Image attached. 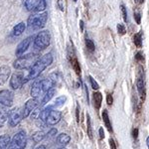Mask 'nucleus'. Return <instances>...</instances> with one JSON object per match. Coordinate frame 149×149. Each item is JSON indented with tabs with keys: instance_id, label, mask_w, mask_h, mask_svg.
<instances>
[{
	"instance_id": "obj_1",
	"label": "nucleus",
	"mask_w": 149,
	"mask_h": 149,
	"mask_svg": "<svg viewBox=\"0 0 149 149\" xmlns=\"http://www.w3.org/2000/svg\"><path fill=\"white\" fill-rule=\"evenodd\" d=\"M53 61H54V58H53V55L51 53H48V54H45L42 57H40L36 61V63L29 69V73L25 78L26 83L31 80L37 79L40 76V74L53 63Z\"/></svg>"
},
{
	"instance_id": "obj_2",
	"label": "nucleus",
	"mask_w": 149,
	"mask_h": 149,
	"mask_svg": "<svg viewBox=\"0 0 149 149\" xmlns=\"http://www.w3.org/2000/svg\"><path fill=\"white\" fill-rule=\"evenodd\" d=\"M39 58V53H29L27 55H22L15 60L13 67L16 70H28L36 63Z\"/></svg>"
},
{
	"instance_id": "obj_3",
	"label": "nucleus",
	"mask_w": 149,
	"mask_h": 149,
	"mask_svg": "<svg viewBox=\"0 0 149 149\" xmlns=\"http://www.w3.org/2000/svg\"><path fill=\"white\" fill-rule=\"evenodd\" d=\"M48 21V14L47 13H40V14H33L28 18L27 26L30 30H40L44 28Z\"/></svg>"
},
{
	"instance_id": "obj_4",
	"label": "nucleus",
	"mask_w": 149,
	"mask_h": 149,
	"mask_svg": "<svg viewBox=\"0 0 149 149\" xmlns=\"http://www.w3.org/2000/svg\"><path fill=\"white\" fill-rule=\"evenodd\" d=\"M51 42V36L48 31H40L34 38V47L38 50H45L49 47Z\"/></svg>"
},
{
	"instance_id": "obj_5",
	"label": "nucleus",
	"mask_w": 149,
	"mask_h": 149,
	"mask_svg": "<svg viewBox=\"0 0 149 149\" xmlns=\"http://www.w3.org/2000/svg\"><path fill=\"white\" fill-rule=\"evenodd\" d=\"M27 145V136H26L25 131H19L13 138L11 139L10 142V148L11 149H25Z\"/></svg>"
},
{
	"instance_id": "obj_6",
	"label": "nucleus",
	"mask_w": 149,
	"mask_h": 149,
	"mask_svg": "<svg viewBox=\"0 0 149 149\" xmlns=\"http://www.w3.org/2000/svg\"><path fill=\"white\" fill-rule=\"evenodd\" d=\"M23 118V109L21 107H16V109H12L11 111H9L8 123L11 127H15L20 123Z\"/></svg>"
},
{
	"instance_id": "obj_7",
	"label": "nucleus",
	"mask_w": 149,
	"mask_h": 149,
	"mask_svg": "<svg viewBox=\"0 0 149 149\" xmlns=\"http://www.w3.org/2000/svg\"><path fill=\"white\" fill-rule=\"evenodd\" d=\"M136 88H137L139 97L142 100H144L146 95V88H145V81H144V71L142 67L138 68L137 79H136Z\"/></svg>"
},
{
	"instance_id": "obj_8",
	"label": "nucleus",
	"mask_w": 149,
	"mask_h": 149,
	"mask_svg": "<svg viewBox=\"0 0 149 149\" xmlns=\"http://www.w3.org/2000/svg\"><path fill=\"white\" fill-rule=\"evenodd\" d=\"M25 78L26 76L24 74L23 72H15V73H13L10 78V86L13 90H19L20 88H22L24 84H26Z\"/></svg>"
},
{
	"instance_id": "obj_9",
	"label": "nucleus",
	"mask_w": 149,
	"mask_h": 149,
	"mask_svg": "<svg viewBox=\"0 0 149 149\" xmlns=\"http://www.w3.org/2000/svg\"><path fill=\"white\" fill-rule=\"evenodd\" d=\"M14 102V93L9 90L0 91V103L6 107H10Z\"/></svg>"
},
{
	"instance_id": "obj_10",
	"label": "nucleus",
	"mask_w": 149,
	"mask_h": 149,
	"mask_svg": "<svg viewBox=\"0 0 149 149\" xmlns=\"http://www.w3.org/2000/svg\"><path fill=\"white\" fill-rule=\"evenodd\" d=\"M39 107V100L38 98H30L29 100H27L23 107V117L26 118L29 115L31 114V112L34 110L36 107Z\"/></svg>"
},
{
	"instance_id": "obj_11",
	"label": "nucleus",
	"mask_w": 149,
	"mask_h": 149,
	"mask_svg": "<svg viewBox=\"0 0 149 149\" xmlns=\"http://www.w3.org/2000/svg\"><path fill=\"white\" fill-rule=\"evenodd\" d=\"M62 118V112L60 110L57 109H51V111L49 112L46 119V124L47 125H56L57 123H59L60 120Z\"/></svg>"
},
{
	"instance_id": "obj_12",
	"label": "nucleus",
	"mask_w": 149,
	"mask_h": 149,
	"mask_svg": "<svg viewBox=\"0 0 149 149\" xmlns=\"http://www.w3.org/2000/svg\"><path fill=\"white\" fill-rule=\"evenodd\" d=\"M33 39H34L33 36H29V37H27L26 39L21 41V42L19 43V45L17 46V48H16V56L20 57V56H22V55H24V53L27 51L29 46L31 45Z\"/></svg>"
},
{
	"instance_id": "obj_13",
	"label": "nucleus",
	"mask_w": 149,
	"mask_h": 149,
	"mask_svg": "<svg viewBox=\"0 0 149 149\" xmlns=\"http://www.w3.org/2000/svg\"><path fill=\"white\" fill-rule=\"evenodd\" d=\"M43 80H36L32 85V88H31V92L30 95L33 98H39L40 95L44 93L43 91V84H42Z\"/></svg>"
},
{
	"instance_id": "obj_14",
	"label": "nucleus",
	"mask_w": 149,
	"mask_h": 149,
	"mask_svg": "<svg viewBox=\"0 0 149 149\" xmlns=\"http://www.w3.org/2000/svg\"><path fill=\"white\" fill-rule=\"evenodd\" d=\"M11 74V70L8 66L0 67V86L4 85L8 81Z\"/></svg>"
},
{
	"instance_id": "obj_15",
	"label": "nucleus",
	"mask_w": 149,
	"mask_h": 149,
	"mask_svg": "<svg viewBox=\"0 0 149 149\" xmlns=\"http://www.w3.org/2000/svg\"><path fill=\"white\" fill-rule=\"evenodd\" d=\"M56 77L54 76V74H51L50 77H48L47 79H45V80L42 81V84H43V91H44L45 93L47 92V91H49L50 88H54L55 84H56Z\"/></svg>"
},
{
	"instance_id": "obj_16",
	"label": "nucleus",
	"mask_w": 149,
	"mask_h": 149,
	"mask_svg": "<svg viewBox=\"0 0 149 149\" xmlns=\"http://www.w3.org/2000/svg\"><path fill=\"white\" fill-rule=\"evenodd\" d=\"M8 115L9 111L7 107L0 103V127H3L5 125V123L8 120Z\"/></svg>"
},
{
	"instance_id": "obj_17",
	"label": "nucleus",
	"mask_w": 149,
	"mask_h": 149,
	"mask_svg": "<svg viewBox=\"0 0 149 149\" xmlns=\"http://www.w3.org/2000/svg\"><path fill=\"white\" fill-rule=\"evenodd\" d=\"M11 137L7 134L0 136V149H8L10 147Z\"/></svg>"
},
{
	"instance_id": "obj_18",
	"label": "nucleus",
	"mask_w": 149,
	"mask_h": 149,
	"mask_svg": "<svg viewBox=\"0 0 149 149\" xmlns=\"http://www.w3.org/2000/svg\"><path fill=\"white\" fill-rule=\"evenodd\" d=\"M93 103H95V109H100L102 107V95L100 92H95L93 95Z\"/></svg>"
},
{
	"instance_id": "obj_19",
	"label": "nucleus",
	"mask_w": 149,
	"mask_h": 149,
	"mask_svg": "<svg viewBox=\"0 0 149 149\" xmlns=\"http://www.w3.org/2000/svg\"><path fill=\"white\" fill-rule=\"evenodd\" d=\"M55 93H56V88H50L49 91H47L44 95V97H43V100H42V105L47 104V103L53 98V97L55 95Z\"/></svg>"
},
{
	"instance_id": "obj_20",
	"label": "nucleus",
	"mask_w": 149,
	"mask_h": 149,
	"mask_svg": "<svg viewBox=\"0 0 149 149\" xmlns=\"http://www.w3.org/2000/svg\"><path fill=\"white\" fill-rule=\"evenodd\" d=\"M70 141H71V137L67 133H61L57 137V142L62 146H66L70 143Z\"/></svg>"
},
{
	"instance_id": "obj_21",
	"label": "nucleus",
	"mask_w": 149,
	"mask_h": 149,
	"mask_svg": "<svg viewBox=\"0 0 149 149\" xmlns=\"http://www.w3.org/2000/svg\"><path fill=\"white\" fill-rule=\"evenodd\" d=\"M102 115V120H103V122H104V125L107 128V130H109V132H112L111 122H110V119H109V112H107V109H103Z\"/></svg>"
},
{
	"instance_id": "obj_22",
	"label": "nucleus",
	"mask_w": 149,
	"mask_h": 149,
	"mask_svg": "<svg viewBox=\"0 0 149 149\" xmlns=\"http://www.w3.org/2000/svg\"><path fill=\"white\" fill-rule=\"evenodd\" d=\"M26 29V24L24 22H20L18 24H16L13 28V35L14 36H20L21 34H23L24 31Z\"/></svg>"
},
{
	"instance_id": "obj_23",
	"label": "nucleus",
	"mask_w": 149,
	"mask_h": 149,
	"mask_svg": "<svg viewBox=\"0 0 149 149\" xmlns=\"http://www.w3.org/2000/svg\"><path fill=\"white\" fill-rule=\"evenodd\" d=\"M40 0H24V6L28 11H33L37 7Z\"/></svg>"
},
{
	"instance_id": "obj_24",
	"label": "nucleus",
	"mask_w": 149,
	"mask_h": 149,
	"mask_svg": "<svg viewBox=\"0 0 149 149\" xmlns=\"http://www.w3.org/2000/svg\"><path fill=\"white\" fill-rule=\"evenodd\" d=\"M45 136L46 135H45L44 132H43L42 130H39V131L34 132V133L32 134V136H31V138H32V140L34 141L35 143H39L45 138Z\"/></svg>"
},
{
	"instance_id": "obj_25",
	"label": "nucleus",
	"mask_w": 149,
	"mask_h": 149,
	"mask_svg": "<svg viewBox=\"0 0 149 149\" xmlns=\"http://www.w3.org/2000/svg\"><path fill=\"white\" fill-rule=\"evenodd\" d=\"M70 61H71V65H72V67H73L74 71L76 72V74H78V76H81V66H80V63H79L78 59H77L76 57H74L73 59H71Z\"/></svg>"
},
{
	"instance_id": "obj_26",
	"label": "nucleus",
	"mask_w": 149,
	"mask_h": 149,
	"mask_svg": "<svg viewBox=\"0 0 149 149\" xmlns=\"http://www.w3.org/2000/svg\"><path fill=\"white\" fill-rule=\"evenodd\" d=\"M133 42L137 48H142V32H138L133 36Z\"/></svg>"
},
{
	"instance_id": "obj_27",
	"label": "nucleus",
	"mask_w": 149,
	"mask_h": 149,
	"mask_svg": "<svg viewBox=\"0 0 149 149\" xmlns=\"http://www.w3.org/2000/svg\"><path fill=\"white\" fill-rule=\"evenodd\" d=\"M86 131H88V135L91 139L93 138V128H92V121H91L90 114H86Z\"/></svg>"
},
{
	"instance_id": "obj_28",
	"label": "nucleus",
	"mask_w": 149,
	"mask_h": 149,
	"mask_svg": "<svg viewBox=\"0 0 149 149\" xmlns=\"http://www.w3.org/2000/svg\"><path fill=\"white\" fill-rule=\"evenodd\" d=\"M51 109H52V107H48L43 110H41V113H40V116H39V118L41 119V120L46 122L47 116H48V114H49V112L51 111Z\"/></svg>"
},
{
	"instance_id": "obj_29",
	"label": "nucleus",
	"mask_w": 149,
	"mask_h": 149,
	"mask_svg": "<svg viewBox=\"0 0 149 149\" xmlns=\"http://www.w3.org/2000/svg\"><path fill=\"white\" fill-rule=\"evenodd\" d=\"M46 8H47V2H46V0H40V2L38 3V5L35 8L34 11L38 12V13H40V12L45 11V9H46Z\"/></svg>"
},
{
	"instance_id": "obj_30",
	"label": "nucleus",
	"mask_w": 149,
	"mask_h": 149,
	"mask_svg": "<svg viewBox=\"0 0 149 149\" xmlns=\"http://www.w3.org/2000/svg\"><path fill=\"white\" fill-rule=\"evenodd\" d=\"M86 49L90 53H93L95 51V43L93 42L92 40L90 39H86Z\"/></svg>"
},
{
	"instance_id": "obj_31",
	"label": "nucleus",
	"mask_w": 149,
	"mask_h": 149,
	"mask_svg": "<svg viewBox=\"0 0 149 149\" xmlns=\"http://www.w3.org/2000/svg\"><path fill=\"white\" fill-rule=\"evenodd\" d=\"M67 97L65 95H61V97H58L55 100V104L54 107H63L64 103L66 102Z\"/></svg>"
},
{
	"instance_id": "obj_32",
	"label": "nucleus",
	"mask_w": 149,
	"mask_h": 149,
	"mask_svg": "<svg viewBox=\"0 0 149 149\" xmlns=\"http://www.w3.org/2000/svg\"><path fill=\"white\" fill-rule=\"evenodd\" d=\"M40 113H41V109H40V107H37L32 112H31V118L35 119V120H36L37 118H39Z\"/></svg>"
},
{
	"instance_id": "obj_33",
	"label": "nucleus",
	"mask_w": 149,
	"mask_h": 149,
	"mask_svg": "<svg viewBox=\"0 0 149 149\" xmlns=\"http://www.w3.org/2000/svg\"><path fill=\"white\" fill-rule=\"evenodd\" d=\"M88 81H90L91 86H92L93 90H98V88H100V85L95 81V80L93 78L92 76H88Z\"/></svg>"
},
{
	"instance_id": "obj_34",
	"label": "nucleus",
	"mask_w": 149,
	"mask_h": 149,
	"mask_svg": "<svg viewBox=\"0 0 149 149\" xmlns=\"http://www.w3.org/2000/svg\"><path fill=\"white\" fill-rule=\"evenodd\" d=\"M117 32H118L119 35H124V34H125L126 29H125V27H124L123 24H121V23L117 24Z\"/></svg>"
},
{
	"instance_id": "obj_35",
	"label": "nucleus",
	"mask_w": 149,
	"mask_h": 149,
	"mask_svg": "<svg viewBox=\"0 0 149 149\" xmlns=\"http://www.w3.org/2000/svg\"><path fill=\"white\" fill-rule=\"evenodd\" d=\"M120 11H121L122 18H123L124 22H127V21H128V19H127V11H126L125 6H124L123 4H122V5H120Z\"/></svg>"
},
{
	"instance_id": "obj_36",
	"label": "nucleus",
	"mask_w": 149,
	"mask_h": 149,
	"mask_svg": "<svg viewBox=\"0 0 149 149\" xmlns=\"http://www.w3.org/2000/svg\"><path fill=\"white\" fill-rule=\"evenodd\" d=\"M135 60L138 62V63H142V62L144 61V55H143V53H141V52L136 53Z\"/></svg>"
},
{
	"instance_id": "obj_37",
	"label": "nucleus",
	"mask_w": 149,
	"mask_h": 149,
	"mask_svg": "<svg viewBox=\"0 0 149 149\" xmlns=\"http://www.w3.org/2000/svg\"><path fill=\"white\" fill-rule=\"evenodd\" d=\"M133 16H134V19H135L136 23L140 24L141 23V15H140V13H139L138 11H134Z\"/></svg>"
},
{
	"instance_id": "obj_38",
	"label": "nucleus",
	"mask_w": 149,
	"mask_h": 149,
	"mask_svg": "<svg viewBox=\"0 0 149 149\" xmlns=\"http://www.w3.org/2000/svg\"><path fill=\"white\" fill-rule=\"evenodd\" d=\"M57 6L62 12L65 11V4H64V0H58L57 1Z\"/></svg>"
},
{
	"instance_id": "obj_39",
	"label": "nucleus",
	"mask_w": 149,
	"mask_h": 149,
	"mask_svg": "<svg viewBox=\"0 0 149 149\" xmlns=\"http://www.w3.org/2000/svg\"><path fill=\"white\" fill-rule=\"evenodd\" d=\"M56 134H57V129L56 128H51L49 131H48L47 136L48 137H53V136H55Z\"/></svg>"
},
{
	"instance_id": "obj_40",
	"label": "nucleus",
	"mask_w": 149,
	"mask_h": 149,
	"mask_svg": "<svg viewBox=\"0 0 149 149\" xmlns=\"http://www.w3.org/2000/svg\"><path fill=\"white\" fill-rule=\"evenodd\" d=\"M112 102H113V98H112V95L109 93V95H107V103L109 105H111Z\"/></svg>"
},
{
	"instance_id": "obj_41",
	"label": "nucleus",
	"mask_w": 149,
	"mask_h": 149,
	"mask_svg": "<svg viewBox=\"0 0 149 149\" xmlns=\"http://www.w3.org/2000/svg\"><path fill=\"white\" fill-rule=\"evenodd\" d=\"M138 128H133L132 129V137H133L134 139H137L138 137Z\"/></svg>"
},
{
	"instance_id": "obj_42",
	"label": "nucleus",
	"mask_w": 149,
	"mask_h": 149,
	"mask_svg": "<svg viewBox=\"0 0 149 149\" xmlns=\"http://www.w3.org/2000/svg\"><path fill=\"white\" fill-rule=\"evenodd\" d=\"M76 115H77V121H80V105L77 104V109H76Z\"/></svg>"
},
{
	"instance_id": "obj_43",
	"label": "nucleus",
	"mask_w": 149,
	"mask_h": 149,
	"mask_svg": "<svg viewBox=\"0 0 149 149\" xmlns=\"http://www.w3.org/2000/svg\"><path fill=\"white\" fill-rule=\"evenodd\" d=\"M109 146H110V149H116V143H115L113 139H111V138L109 139Z\"/></svg>"
},
{
	"instance_id": "obj_44",
	"label": "nucleus",
	"mask_w": 149,
	"mask_h": 149,
	"mask_svg": "<svg viewBox=\"0 0 149 149\" xmlns=\"http://www.w3.org/2000/svg\"><path fill=\"white\" fill-rule=\"evenodd\" d=\"M98 134H100V140H102V139L104 138V131H103L102 127H100V130H98Z\"/></svg>"
},
{
	"instance_id": "obj_45",
	"label": "nucleus",
	"mask_w": 149,
	"mask_h": 149,
	"mask_svg": "<svg viewBox=\"0 0 149 149\" xmlns=\"http://www.w3.org/2000/svg\"><path fill=\"white\" fill-rule=\"evenodd\" d=\"M80 26H81V31L83 32V31H84V21L83 20L80 21Z\"/></svg>"
},
{
	"instance_id": "obj_46",
	"label": "nucleus",
	"mask_w": 149,
	"mask_h": 149,
	"mask_svg": "<svg viewBox=\"0 0 149 149\" xmlns=\"http://www.w3.org/2000/svg\"><path fill=\"white\" fill-rule=\"evenodd\" d=\"M36 149H46V146H45V145H40V146H38Z\"/></svg>"
},
{
	"instance_id": "obj_47",
	"label": "nucleus",
	"mask_w": 149,
	"mask_h": 149,
	"mask_svg": "<svg viewBox=\"0 0 149 149\" xmlns=\"http://www.w3.org/2000/svg\"><path fill=\"white\" fill-rule=\"evenodd\" d=\"M146 145H147V147L149 149V136H148L147 138H146Z\"/></svg>"
},
{
	"instance_id": "obj_48",
	"label": "nucleus",
	"mask_w": 149,
	"mask_h": 149,
	"mask_svg": "<svg viewBox=\"0 0 149 149\" xmlns=\"http://www.w3.org/2000/svg\"><path fill=\"white\" fill-rule=\"evenodd\" d=\"M134 1H135V2H139V0H134ZM140 2H142V0H141Z\"/></svg>"
},
{
	"instance_id": "obj_49",
	"label": "nucleus",
	"mask_w": 149,
	"mask_h": 149,
	"mask_svg": "<svg viewBox=\"0 0 149 149\" xmlns=\"http://www.w3.org/2000/svg\"><path fill=\"white\" fill-rule=\"evenodd\" d=\"M58 149H65V148H58Z\"/></svg>"
},
{
	"instance_id": "obj_50",
	"label": "nucleus",
	"mask_w": 149,
	"mask_h": 149,
	"mask_svg": "<svg viewBox=\"0 0 149 149\" xmlns=\"http://www.w3.org/2000/svg\"><path fill=\"white\" fill-rule=\"evenodd\" d=\"M74 1H77V0H74Z\"/></svg>"
}]
</instances>
